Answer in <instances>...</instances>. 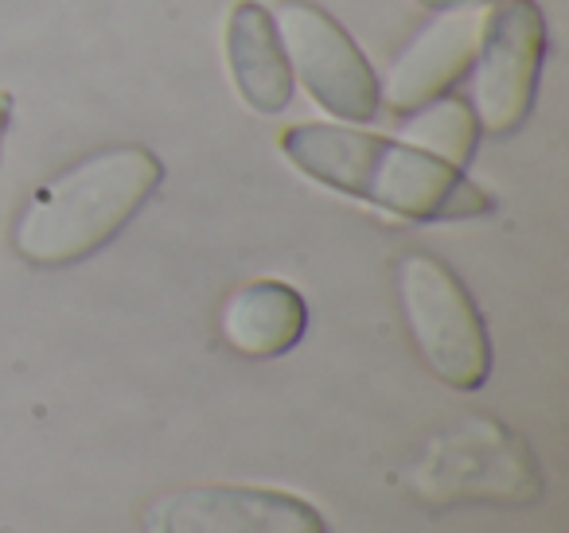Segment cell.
Returning <instances> with one entry per match:
<instances>
[{"instance_id":"cell-4","label":"cell","mask_w":569,"mask_h":533,"mask_svg":"<svg viewBox=\"0 0 569 533\" xmlns=\"http://www.w3.org/2000/svg\"><path fill=\"white\" fill-rule=\"evenodd\" d=\"M398 304L421 362L452 390H480L491 374V339L460 276L433 253H402Z\"/></svg>"},{"instance_id":"cell-7","label":"cell","mask_w":569,"mask_h":533,"mask_svg":"<svg viewBox=\"0 0 569 533\" xmlns=\"http://www.w3.org/2000/svg\"><path fill=\"white\" fill-rule=\"evenodd\" d=\"M144 533H328L312 502L273 486L191 483L144 502Z\"/></svg>"},{"instance_id":"cell-8","label":"cell","mask_w":569,"mask_h":533,"mask_svg":"<svg viewBox=\"0 0 569 533\" xmlns=\"http://www.w3.org/2000/svg\"><path fill=\"white\" fill-rule=\"evenodd\" d=\"M480 32L483 20L476 12H445L390 67L387 98L382 102L398 113L429 105L441 90H449L472 67L476 48H480Z\"/></svg>"},{"instance_id":"cell-3","label":"cell","mask_w":569,"mask_h":533,"mask_svg":"<svg viewBox=\"0 0 569 533\" xmlns=\"http://www.w3.org/2000/svg\"><path fill=\"white\" fill-rule=\"evenodd\" d=\"M410 491L426 506H530L542 499V471L519 432L491 416H465L421 447L410 467Z\"/></svg>"},{"instance_id":"cell-9","label":"cell","mask_w":569,"mask_h":533,"mask_svg":"<svg viewBox=\"0 0 569 533\" xmlns=\"http://www.w3.org/2000/svg\"><path fill=\"white\" fill-rule=\"evenodd\" d=\"M227 63L253 113H281L293 102V67L284 59L277 24L258 0H238L227 24Z\"/></svg>"},{"instance_id":"cell-1","label":"cell","mask_w":569,"mask_h":533,"mask_svg":"<svg viewBox=\"0 0 569 533\" xmlns=\"http://www.w3.org/2000/svg\"><path fill=\"white\" fill-rule=\"evenodd\" d=\"M281 152L309 180L410 222H465L496 211L460 168L413 144L382 141L343 125H293Z\"/></svg>"},{"instance_id":"cell-2","label":"cell","mask_w":569,"mask_h":533,"mask_svg":"<svg viewBox=\"0 0 569 533\" xmlns=\"http://www.w3.org/2000/svg\"><path fill=\"white\" fill-rule=\"evenodd\" d=\"M164 183V164L141 144L82 157L32 191L12 227V250L36 269H63L110 245Z\"/></svg>"},{"instance_id":"cell-5","label":"cell","mask_w":569,"mask_h":533,"mask_svg":"<svg viewBox=\"0 0 569 533\" xmlns=\"http://www.w3.org/2000/svg\"><path fill=\"white\" fill-rule=\"evenodd\" d=\"M284 59L301 74L309 98L343 121H375L382 110V87L359 43L309 0H281L273 17Z\"/></svg>"},{"instance_id":"cell-6","label":"cell","mask_w":569,"mask_h":533,"mask_svg":"<svg viewBox=\"0 0 569 533\" xmlns=\"http://www.w3.org/2000/svg\"><path fill=\"white\" fill-rule=\"evenodd\" d=\"M546 20L530 0H507L483 20L472 59V118L483 133L507 137L530 118L542 79Z\"/></svg>"},{"instance_id":"cell-11","label":"cell","mask_w":569,"mask_h":533,"mask_svg":"<svg viewBox=\"0 0 569 533\" xmlns=\"http://www.w3.org/2000/svg\"><path fill=\"white\" fill-rule=\"evenodd\" d=\"M476 133H480V125H476L472 110L457 98L426 105V110L413 113V121H406V137L413 141V149L433 152L452 168H465L472 160Z\"/></svg>"},{"instance_id":"cell-12","label":"cell","mask_w":569,"mask_h":533,"mask_svg":"<svg viewBox=\"0 0 569 533\" xmlns=\"http://www.w3.org/2000/svg\"><path fill=\"white\" fill-rule=\"evenodd\" d=\"M9 121H12V98L0 90V160H4V141H9Z\"/></svg>"},{"instance_id":"cell-10","label":"cell","mask_w":569,"mask_h":533,"mask_svg":"<svg viewBox=\"0 0 569 533\" xmlns=\"http://www.w3.org/2000/svg\"><path fill=\"white\" fill-rule=\"evenodd\" d=\"M309 328V304L293 284L250 281L227 296L219 312V331L230 351L242 359H277L293 351Z\"/></svg>"},{"instance_id":"cell-13","label":"cell","mask_w":569,"mask_h":533,"mask_svg":"<svg viewBox=\"0 0 569 533\" xmlns=\"http://www.w3.org/2000/svg\"><path fill=\"white\" fill-rule=\"evenodd\" d=\"M426 9H457V4H480V0H418Z\"/></svg>"}]
</instances>
